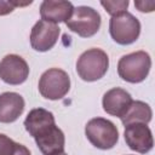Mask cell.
Masks as SVG:
<instances>
[{
	"label": "cell",
	"instance_id": "obj_18",
	"mask_svg": "<svg viewBox=\"0 0 155 155\" xmlns=\"http://www.w3.org/2000/svg\"><path fill=\"white\" fill-rule=\"evenodd\" d=\"M134 6L140 12H151L154 11L155 2L154 1H134Z\"/></svg>",
	"mask_w": 155,
	"mask_h": 155
},
{
	"label": "cell",
	"instance_id": "obj_10",
	"mask_svg": "<svg viewBox=\"0 0 155 155\" xmlns=\"http://www.w3.org/2000/svg\"><path fill=\"white\" fill-rule=\"evenodd\" d=\"M132 102L133 99L131 94L126 90L120 87H114L107 91L102 99L104 111L109 115L117 117H121L126 113V110L128 109Z\"/></svg>",
	"mask_w": 155,
	"mask_h": 155
},
{
	"label": "cell",
	"instance_id": "obj_7",
	"mask_svg": "<svg viewBox=\"0 0 155 155\" xmlns=\"http://www.w3.org/2000/svg\"><path fill=\"white\" fill-rule=\"evenodd\" d=\"M61 28L51 22L38 21L30 31V45L31 48L39 52H46L51 50L59 36Z\"/></svg>",
	"mask_w": 155,
	"mask_h": 155
},
{
	"label": "cell",
	"instance_id": "obj_4",
	"mask_svg": "<svg viewBox=\"0 0 155 155\" xmlns=\"http://www.w3.org/2000/svg\"><path fill=\"white\" fill-rule=\"evenodd\" d=\"M101 15L90 6L74 7L70 18L65 22L68 29L76 33L81 38L93 36L101 28Z\"/></svg>",
	"mask_w": 155,
	"mask_h": 155
},
{
	"label": "cell",
	"instance_id": "obj_1",
	"mask_svg": "<svg viewBox=\"0 0 155 155\" xmlns=\"http://www.w3.org/2000/svg\"><path fill=\"white\" fill-rule=\"evenodd\" d=\"M151 68V58L145 51H136L122 56L117 62L119 76L131 84L145 80Z\"/></svg>",
	"mask_w": 155,
	"mask_h": 155
},
{
	"label": "cell",
	"instance_id": "obj_11",
	"mask_svg": "<svg viewBox=\"0 0 155 155\" xmlns=\"http://www.w3.org/2000/svg\"><path fill=\"white\" fill-rule=\"evenodd\" d=\"M74 10V5L70 1L64 0H45L40 5V16L42 21L51 23L67 22Z\"/></svg>",
	"mask_w": 155,
	"mask_h": 155
},
{
	"label": "cell",
	"instance_id": "obj_16",
	"mask_svg": "<svg viewBox=\"0 0 155 155\" xmlns=\"http://www.w3.org/2000/svg\"><path fill=\"white\" fill-rule=\"evenodd\" d=\"M0 155H31V154L25 145L16 143L6 134L0 133Z\"/></svg>",
	"mask_w": 155,
	"mask_h": 155
},
{
	"label": "cell",
	"instance_id": "obj_13",
	"mask_svg": "<svg viewBox=\"0 0 155 155\" xmlns=\"http://www.w3.org/2000/svg\"><path fill=\"white\" fill-rule=\"evenodd\" d=\"M24 99L19 93L4 92L0 94V122L10 124L16 121L24 110Z\"/></svg>",
	"mask_w": 155,
	"mask_h": 155
},
{
	"label": "cell",
	"instance_id": "obj_17",
	"mask_svg": "<svg viewBox=\"0 0 155 155\" xmlns=\"http://www.w3.org/2000/svg\"><path fill=\"white\" fill-rule=\"evenodd\" d=\"M101 5L105 8V11L111 16H117L120 13L126 12L130 1L128 0H117V1H113V0H107V1H101Z\"/></svg>",
	"mask_w": 155,
	"mask_h": 155
},
{
	"label": "cell",
	"instance_id": "obj_19",
	"mask_svg": "<svg viewBox=\"0 0 155 155\" xmlns=\"http://www.w3.org/2000/svg\"><path fill=\"white\" fill-rule=\"evenodd\" d=\"M15 5L11 0H0V16H5L11 13L15 10Z\"/></svg>",
	"mask_w": 155,
	"mask_h": 155
},
{
	"label": "cell",
	"instance_id": "obj_6",
	"mask_svg": "<svg viewBox=\"0 0 155 155\" xmlns=\"http://www.w3.org/2000/svg\"><path fill=\"white\" fill-rule=\"evenodd\" d=\"M38 87L44 98L51 101L62 99L70 90V78L64 70L51 68L42 73Z\"/></svg>",
	"mask_w": 155,
	"mask_h": 155
},
{
	"label": "cell",
	"instance_id": "obj_8",
	"mask_svg": "<svg viewBox=\"0 0 155 155\" xmlns=\"http://www.w3.org/2000/svg\"><path fill=\"white\" fill-rule=\"evenodd\" d=\"M29 76L27 62L18 54H7L0 62V79L8 85H21Z\"/></svg>",
	"mask_w": 155,
	"mask_h": 155
},
{
	"label": "cell",
	"instance_id": "obj_5",
	"mask_svg": "<svg viewBox=\"0 0 155 155\" xmlns=\"http://www.w3.org/2000/svg\"><path fill=\"white\" fill-rule=\"evenodd\" d=\"M109 33L115 42L120 45H131L139 38L140 23L132 13L126 11L110 18Z\"/></svg>",
	"mask_w": 155,
	"mask_h": 155
},
{
	"label": "cell",
	"instance_id": "obj_20",
	"mask_svg": "<svg viewBox=\"0 0 155 155\" xmlns=\"http://www.w3.org/2000/svg\"><path fill=\"white\" fill-rule=\"evenodd\" d=\"M56 155H67V154H65V153L63 151V153H61V154H56Z\"/></svg>",
	"mask_w": 155,
	"mask_h": 155
},
{
	"label": "cell",
	"instance_id": "obj_3",
	"mask_svg": "<svg viewBox=\"0 0 155 155\" xmlns=\"http://www.w3.org/2000/svg\"><path fill=\"white\" fill-rule=\"evenodd\" d=\"M85 134L90 143L102 150L111 149L119 140L116 126L104 117H93L85 126Z\"/></svg>",
	"mask_w": 155,
	"mask_h": 155
},
{
	"label": "cell",
	"instance_id": "obj_15",
	"mask_svg": "<svg viewBox=\"0 0 155 155\" xmlns=\"http://www.w3.org/2000/svg\"><path fill=\"white\" fill-rule=\"evenodd\" d=\"M153 116L151 108L148 103L142 101H133L126 113L120 117L124 126L131 125V124H148L150 122Z\"/></svg>",
	"mask_w": 155,
	"mask_h": 155
},
{
	"label": "cell",
	"instance_id": "obj_12",
	"mask_svg": "<svg viewBox=\"0 0 155 155\" xmlns=\"http://www.w3.org/2000/svg\"><path fill=\"white\" fill-rule=\"evenodd\" d=\"M34 139L42 155H56L64 151L65 137L63 131L56 125L36 136Z\"/></svg>",
	"mask_w": 155,
	"mask_h": 155
},
{
	"label": "cell",
	"instance_id": "obj_9",
	"mask_svg": "<svg viewBox=\"0 0 155 155\" xmlns=\"http://www.w3.org/2000/svg\"><path fill=\"white\" fill-rule=\"evenodd\" d=\"M125 142L128 148L139 154H147L153 149L154 139L147 124H131L125 126Z\"/></svg>",
	"mask_w": 155,
	"mask_h": 155
},
{
	"label": "cell",
	"instance_id": "obj_14",
	"mask_svg": "<svg viewBox=\"0 0 155 155\" xmlns=\"http://www.w3.org/2000/svg\"><path fill=\"white\" fill-rule=\"evenodd\" d=\"M54 125H56V121H54L53 114L44 108L31 109L24 120L25 131L33 138H35L36 136H39L40 133L45 132L46 130H48Z\"/></svg>",
	"mask_w": 155,
	"mask_h": 155
},
{
	"label": "cell",
	"instance_id": "obj_2",
	"mask_svg": "<svg viewBox=\"0 0 155 155\" xmlns=\"http://www.w3.org/2000/svg\"><path fill=\"white\" fill-rule=\"evenodd\" d=\"M109 68V57L101 48H90L81 53L76 62L78 75L87 82L102 79Z\"/></svg>",
	"mask_w": 155,
	"mask_h": 155
}]
</instances>
